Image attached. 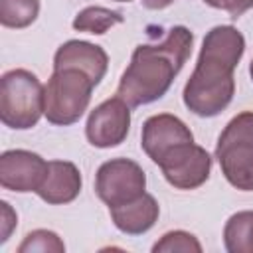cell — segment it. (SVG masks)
<instances>
[{
  "mask_svg": "<svg viewBox=\"0 0 253 253\" xmlns=\"http://www.w3.org/2000/svg\"><path fill=\"white\" fill-rule=\"evenodd\" d=\"M245 51V38L233 26L211 28L202 43L194 73L184 87V105L198 117H215L235 95L233 71Z\"/></svg>",
  "mask_w": 253,
  "mask_h": 253,
  "instance_id": "cell-1",
  "label": "cell"
},
{
  "mask_svg": "<svg viewBox=\"0 0 253 253\" xmlns=\"http://www.w3.org/2000/svg\"><path fill=\"white\" fill-rule=\"evenodd\" d=\"M192 42L194 34L186 26H174L162 42L140 43L119 81L117 97L128 107L148 105L164 97L192 53Z\"/></svg>",
  "mask_w": 253,
  "mask_h": 253,
  "instance_id": "cell-2",
  "label": "cell"
},
{
  "mask_svg": "<svg viewBox=\"0 0 253 253\" xmlns=\"http://www.w3.org/2000/svg\"><path fill=\"white\" fill-rule=\"evenodd\" d=\"M215 158L225 180L243 192H253V111L235 115L221 130Z\"/></svg>",
  "mask_w": 253,
  "mask_h": 253,
  "instance_id": "cell-3",
  "label": "cell"
},
{
  "mask_svg": "<svg viewBox=\"0 0 253 253\" xmlns=\"http://www.w3.org/2000/svg\"><path fill=\"white\" fill-rule=\"evenodd\" d=\"M93 87L95 81L77 67L53 69L43 95L45 119L59 126L77 123L91 103Z\"/></svg>",
  "mask_w": 253,
  "mask_h": 253,
  "instance_id": "cell-4",
  "label": "cell"
},
{
  "mask_svg": "<svg viewBox=\"0 0 253 253\" xmlns=\"http://www.w3.org/2000/svg\"><path fill=\"white\" fill-rule=\"evenodd\" d=\"M45 87L28 69H10L0 79V119L6 126L26 130L43 115Z\"/></svg>",
  "mask_w": 253,
  "mask_h": 253,
  "instance_id": "cell-5",
  "label": "cell"
},
{
  "mask_svg": "<svg viewBox=\"0 0 253 253\" xmlns=\"http://www.w3.org/2000/svg\"><path fill=\"white\" fill-rule=\"evenodd\" d=\"M144 170L130 158H113L99 166L95 176V192L109 208L128 204L144 194Z\"/></svg>",
  "mask_w": 253,
  "mask_h": 253,
  "instance_id": "cell-6",
  "label": "cell"
},
{
  "mask_svg": "<svg viewBox=\"0 0 253 253\" xmlns=\"http://www.w3.org/2000/svg\"><path fill=\"white\" fill-rule=\"evenodd\" d=\"M156 164L160 166L168 184L178 190L200 188L211 172V156L194 140L176 144Z\"/></svg>",
  "mask_w": 253,
  "mask_h": 253,
  "instance_id": "cell-7",
  "label": "cell"
},
{
  "mask_svg": "<svg viewBox=\"0 0 253 253\" xmlns=\"http://www.w3.org/2000/svg\"><path fill=\"white\" fill-rule=\"evenodd\" d=\"M130 128V107L121 99L113 97L97 105L85 125L87 140L97 148L119 146Z\"/></svg>",
  "mask_w": 253,
  "mask_h": 253,
  "instance_id": "cell-8",
  "label": "cell"
},
{
  "mask_svg": "<svg viewBox=\"0 0 253 253\" xmlns=\"http://www.w3.org/2000/svg\"><path fill=\"white\" fill-rule=\"evenodd\" d=\"M49 162L24 148L6 150L0 156V184L12 192H38L47 174Z\"/></svg>",
  "mask_w": 253,
  "mask_h": 253,
  "instance_id": "cell-9",
  "label": "cell"
},
{
  "mask_svg": "<svg viewBox=\"0 0 253 253\" xmlns=\"http://www.w3.org/2000/svg\"><path fill=\"white\" fill-rule=\"evenodd\" d=\"M192 140H194V134L188 128V125L170 113L152 115L142 125L140 146L154 164L176 144L192 142Z\"/></svg>",
  "mask_w": 253,
  "mask_h": 253,
  "instance_id": "cell-10",
  "label": "cell"
},
{
  "mask_svg": "<svg viewBox=\"0 0 253 253\" xmlns=\"http://www.w3.org/2000/svg\"><path fill=\"white\" fill-rule=\"evenodd\" d=\"M107 65H109L107 51L101 45H95V43L83 42V40H69V42L61 43L53 57V69L77 67V69L85 71L95 81V85H99L101 79L105 77Z\"/></svg>",
  "mask_w": 253,
  "mask_h": 253,
  "instance_id": "cell-11",
  "label": "cell"
},
{
  "mask_svg": "<svg viewBox=\"0 0 253 253\" xmlns=\"http://www.w3.org/2000/svg\"><path fill=\"white\" fill-rule=\"evenodd\" d=\"M81 192V172L73 162L67 160H49V168L43 184L38 188V196L51 204H69Z\"/></svg>",
  "mask_w": 253,
  "mask_h": 253,
  "instance_id": "cell-12",
  "label": "cell"
},
{
  "mask_svg": "<svg viewBox=\"0 0 253 253\" xmlns=\"http://www.w3.org/2000/svg\"><path fill=\"white\" fill-rule=\"evenodd\" d=\"M109 213L119 231H123L126 235H140V233H146L156 223L160 208H158V202L154 200V196L144 192L140 198H136L128 204L109 208Z\"/></svg>",
  "mask_w": 253,
  "mask_h": 253,
  "instance_id": "cell-13",
  "label": "cell"
},
{
  "mask_svg": "<svg viewBox=\"0 0 253 253\" xmlns=\"http://www.w3.org/2000/svg\"><path fill=\"white\" fill-rule=\"evenodd\" d=\"M223 245L229 253H253V211H237L227 219Z\"/></svg>",
  "mask_w": 253,
  "mask_h": 253,
  "instance_id": "cell-14",
  "label": "cell"
},
{
  "mask_svg": "<svg viewBox=\"0 0 253 253\" xmlns=\"http://www.w3.org/2000/svg\"><path fill=\"white\" fill-rule=\"evenodd\" d=\"M125 18L121 12L111 10V8H103V6H87L83 8L75 20H73V28L77 32H87V34H105L109 28L121 24Z\"/></svg>",
  "mask_w": 253,
  "mask_h": 253,
  "instance_id": "cell-15",
  "label": "cell"
},
{
  "mask_svg": "<svg viewBox=\"0 0 253 253\" xmlns=\"http://www.w3.org/2000/svg\"><path fill=\"white\" fill-rule=\"evenodd\" d=\"M40 14V0H0V22L6 28H28Z\"/></svg>",
  "mask_w": 253,
  "mask_h": 253,
  "instance_id": "cell-16",
  "label": "cell"
},
{
  "mask_svg": "<svg viewBox=\"0 0 253 253\" xmlns=\"http://www.w3.org/2000/svg\"><path fill=\"white\" fill-rule=\"evenodd\" d=\"M152 251L154 253H176V251H180V253H202V245L192 233L176 229V231L164 233L152 245Z\"/></svg>",
  "mask_w": 253,
  "mask_h": 253,
  "instance_id": "cell-17",
  "label": "cell"
},
{
  "mask_svg": "<svg viewBox=\"0 0 253 253\" xmlns=\"http://www.w3.org/2000/svg\"><path fill=\"white\" fill-rule=\"evenodd\" d=\"M32 251H38V253H63L65 245H63V241L59 239L57 233H53L49 229H36V231H30L24 237V241L20 243V247H18V253H32Z\"/></svg>",
  "mask_w": 253,
  "mask_h": 253,
  "instance_id": "cell-18",
  "label": "cell"
},
{
  "mask_svg": "<svg viewBox=\"0 0 253 253\" xmlns=\"http://www.w3.org/2000/svg\"><path fill=\"white\" fill-rule=\"evenodd\" d=\"M208 6L211 8H219L225 10L233 20L243 16L249 8H253V0H204Z\"/></svg>",
  "mask_w": 253,
  "mask_h": 253,
  "instance_id": "cell-19",
  "label": "cell"
},
{
  "mask_svg": "<svg viewBox=\"0 0 253 253\" xmlns=\"http://www.w3.org/2000/svg\"><path fill=\"white\" fill-rule=\"evenodd\" d=\"M0 206H2V237H0V241L4 243L10 237L12 227L16 225V213L10 210V204L8 202H2Z\"/></svg>",
  "mask_w": 253,
  "mask_h": 253,
  "instance_id": "cell-20",
  "label": "cell"
},
{
  "mask_svg": "<svg viewBox=\"0 0 253 253\" xmlns=\"http://www.w3.org/2000/svg\"><path fill=\"white\" fill-rule=\"evenodd\" d=\"M140 2H142V6L148 8V10H162V8L170 6L174 0H140Z\"/></svg>",
  "mask_w": 253,
  "mask_h": 253,
  "instance_id": "cell-21",
  "label": "cell"
},
{
  "mask_svg": "<svg viewBox=\"0 0 253 253\" xmlns=\"http://www.w3.org/2000/svg\"><path fill=\"white\" fill-rule=\"evenodd\" d=\"M249 73H251V79H253V59H251V65H249Z\"/></svg>",
  "mask_w": 253,
  "mask_h": 253,
  "instance_id": "cell-22",
  "label": "cell"
},
{
  "mask_svg": "<svg viewBox=\"0 0 253 253\" xmlns=\"http://www.w3.org/2000/svg\"><path fill=\"white\" fill-rule=\"evenodd\" d=\"M117 2H130V0H117Z\"/></svg>",
  "mask_w": 253,
  "mask_h": 253,
  "instance_id": "cell-23",
  "label": "cell"
}]
</instances>
